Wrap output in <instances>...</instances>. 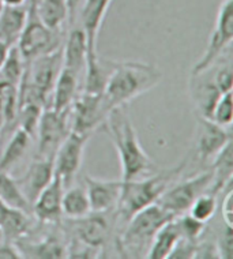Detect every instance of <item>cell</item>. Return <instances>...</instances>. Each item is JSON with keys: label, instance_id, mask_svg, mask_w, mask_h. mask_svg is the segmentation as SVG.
Here are the masks:
<instances>
[{"label": "cell", "instance_id": "cell-32", "mask_svg": "<svg viewBox=\"0 0 233 259\" xmlns=\"http://www.w3.org/2000/svg\"><path fill=\"white\" fill-rule=\"evenodd\" d=\"M215 211H217V195L206 191L193 202L187 213L198 221L207 224L214 217Z\"/></svg>", "mask_w": 233, "mask_h": 259}, {"label": "cell", "instance_id": "cell-38", "mask_svg": "<svg viewBox=\"0 0 233 259\" xmlns=\"http://www.w3.org/2000/svg\"><path fill=\"white\" fill-rule=\"evenodd\" d=\"M197 244L198 241H191L185 237H180L168 259H194Z\"/></svg>", "mask_w": 233, "mask_h": 259}, {"label": "cell", "instance_id": "cell-8", "mask_svg": "<svg viewBox=\"0 0 233 259\" xmlns=\"http://www.w3.org/2000/svg\"><path fill=\"white\" fill-rule=\"evenodd\" d=\"M233 41V0H224L221 3L215 26L210 34V40L207 42L206 51L201 59L195 63L191 75H197L210 68L217 59L221 58L226 50L230 48Z\"/></svg>", "mask_w": 233, "mask_h": 259}, {"label": "cell", "instance_id": "cell-1", "mask_svg": "<svg viewBox=\"0 0 233 259\" xmlns=\"http://www.w3.org/2000/svg\"><path fill=\"white\" fill-rule=\"evenodd\" d=\"M103 125L120 160L123 182L141 179L157 172V166L139 142L136 130L127 112V105L111 109Z\"/></svg>", "mask_w": 233, "mask_h": 259}, {"label": "cell", "instance_id": "cell-34", "mask_svg": "<svg viewBox=\"0 0 233 259\" xmlns=\"http://www.w3.org/2000/svg\"><path fill=\"white\" fill-rule=\"evenodd\" d=\"M175 220L177 227H179L181 237H185V239H189L191 241H199L201 236L203 235L206 224L198 221L194 217H191L189 213H183V214L177 215Z\"/></svg>", "mask_w": 233, "mask_h": 259}, {"label": "cell", "instance_id": "cell-14", "mask_svg": "<svg viewBox=\"0 0 233 259\" xmlns=\"http://www.w3.org/2000/svg\"><path fill=\"white\" fill-rule=\"evenodd\" d=\"M85 190L91 213H112L120 198L121 180H101L86 175Z\"/></svg>", "mask_w": 233, "mask_h": 259}, {"label": "cell", "instance_id": "cell-19", "mask_svg": "<svg viewBox=\"0 0 233 259\" xmlns=\"http://www.w3.org/2000/svg\"><path fill=\"white\" fill-rule=\"evenodd\" d=\"M117 62L100 58L99 54L87 56L85 74H83V90L85 93L103 94L109 76L112 75Z\"/></svg>", "mask_w": 233, "mask_h": 259}, {"label": "cell", "instance_id": "cell-20", "mask_svg": "<svg viewBox=\"0 0 233 259\" xmlns=\"http://www.w3.org/2000/svg\"><path fill=\"white\" fill-rule=\"evenodd\" d=\"M63 63L62 66L76 75L81 76L85 74L86 60H87V42L86 36L81 27H74L68 34L67 42L62 50Z\"/></svg>", "mask_w": 233, "mask_h": 259}, {"label": "cell", "instance_id": "cell-15", "mask_svg": "<svg viewBox=\"0 0 233 259\" xmlns=\"http://www.w3.org/2000/svg\"><path fill=\"white\" fill-rule=\"evenodd\" d=\"M63 183L58 175L55 174L48 186L38 194L32 206L33 215L40 223L54 224L62 219V197H63Z\"/></svg>", "mask_w": 233, "mask_h": 259}, {"label": "cell", "instance_id": "cell-30", "mask_svg": "<svg viewBox=\"0 0 233 259\" xmlns=\"http://www.w3.org/2000/svg\"><path fill=\"white\" fill-rule=\"evenodd\" d=\"M0 202L14 209L22 210L27 214H33L30 202L23 195L17 180L7 172H0Z\"/></svg>", "mask_w": 233, "mask_h": 259}, {"label": "cell", "instance_id": "cell-43", "mask_svg": "<svg viewBox=\"0 0 233 259\" xmlns=\"http://www.w3.org/2000/svg\"><path fill=\"white\" fill-rule=\"evenodd\" d=\"M3 6H25L27 0H2Z\"/></svg>", "mask_w": 233, "mask_h": 259}, {"label": "cell", "instance_id": "cell-11", "mask_svg": "<svg viewBox=\"0 0 233 259\" xmlns=\"http://www.w3.org/2000/svg\"><path fill=\"white\" fill-rule=\"evenodd\" d=\"M90 135L78 134L70 131L64 141L60 143L58 152L54 157V169L58 175L64 188H68L74 184L75 178L79 174V169L83 161L86 143Z\"/></svg>", "mask_w": 233, "mask_h": 259}, {"label": "cell", "instance_id": "cell-4", "mask_svg": "<svg viewBox=\"0 0 233 259\" xmlns=\"http://www.w3.org/2000/svg\"><path fill=\"white\" fill-rule=\"evenodd\" d=\"M176 215L158 203L145 207L135 213L116 236V250L123 258H146L153 237L161 227Z\"/></svg>", "mask_w": 233, "mask_h": 259}, {"label": "cell", "instance_id": "cell-2", "mask_svg": "<svg viewBox=\"0 0 233 259\" xmlns=\"http://www.w3.org/2000/svg\"><path fill=\"white\" fill-rule=\"evenodd\" d=\"M189 157L185 156L181 162L169 169L157 170L141 179L128 180V182L121 180L120 198L115 210L116 214L115 217L117 221L121 225H124L139 210L145 209L153 203H157L170 184L180 179L185 166L189 165Z\"/></svg>", "mask_w": 233, "mask_h": 259}, {"label": "cell", "instance_id": "cell-16", "mask_svg": "<svg viewBox=\"0 0 233 259\" xmlns=\"http://www.w3.org/2000/svg\"><path fill=\"white\" fill-rule=\"evenodd\" d=\"M55 175L54 160L52 158H38L34 157L27 166L26 172L22 178L17 180L23 195L33 206L34 201L42 190L50 183Z\"/></svg>", "mask_w": 233, "mask_h": 259}, {"label": "cell", "instance_id": "cell-45", "mask_svg": "<svg viewBox=\"0 0 233 259\" xmlns=\"http://www.w3.org/2000/svg\"><path fill=\"white\" fill-rule=\"evenodd\" d=\"M2 9H3V3H2V0H0V11H2Z\"/></svg>", "mask_w": 233, "mask_h": 259}, {"label": "cell", "instance_id": "cell-44", "mask_svg": "<svg viewBox=\"0 0 233 259\" xmlns=\"http://www.w3.org/2000/svg\"><path fill=\"white\" fill-rule=\"evenodd\" d=\"M38 3V0H27V11L33 13L36 9V5Z\"/></svg>", "mask_w": 233, "mask_h": 259}, {"label": "cell", "instance_id": "cell-29", "mask_svg": "<svg viewBox=\"0 0 233 259\" xmlns=\"http://www.w3.org/2000/svg\"><path fill=\"white\" fill-rule=\"evenodd\" d=\"M89 213H91V210L85 187L70 186L68 188H64L62 197V214L68 220H75L85 217Z\"/></svg>", "mask_w": 233, "mask_h": 259}, {"label": "cell", "instance_id": "cell-26", "mask_svg": "<svg viewBox=\"0 0 233 259\" xmlns=\"http://www.w3.org/2000/svg\"><path fill=\"white\" fill-rule=\"evenodd\" d=\"M211 174H213V184L210 192L218 195L233 178L232 141H229L211 160Z\"/></svg>", "mask_w": 233, "mask_h": 259}, {"label": "cell", "instance_id": "cell-33", "mask_svg": "<svg viewBox=\"0 0 233 259\" xmlns=\"http://www.w3.org/2000/svg\"><path fill=\"white\" fill-rule=\"evenodd\" d=\"M233 117V101H232V92L221 94L217 104L214 105V109L211 112L210 120H213L217 124L222 127H230Z\"/></svg>", "mask_w": 233, "mask_h": 259}, {"label": "cell", "instance_id": "cell-41", "mask_svg": "<svg viewBox=\"0 0 233 259\" xmlns=\"http://www.w3.org/2000/svg\"><path fill=\"white\" fill-rule=\"evenodd\" d=\"M85 0H66L67 3V10H68V22L70 25H74L76 17L79 14L81 6Z\"/></svg>", "mask_w": 233, "mask_h": 259}, {"label": "cell", "instance_id": "cell-35", "mask_svg": "<svg viewBox=\"0 0 233 259\" xmlns=\"http://www.w3.org/2000/svg\"><path fill=\"white\" fill-rule=\"evenodd\" d=\"M211 75L214 79L215 86L218 88L221 93H226V92H232L233 85V72H232V64L230 62L222 63V66L213 64L210 67Z\"/></svg>", "mask_w": 233, "mask_h": 259}, {"label": "cell", "instance_id": "cell-13", "mask_svg": "<svg viewBox=\"0 0 233 259\" xmlns=\"http://www.w3.org/2000/svg\"><path fill=\"white\" fill-rule=\"evenodd\" d=\"M232 141L229 127H222L210 119L197 116V134H195V154L201 162L214 158L225 145Z\"/></svg>", "mask_w": 233, "mask_h": 259}, {"label": "cell", "instance_id": "cell-28", "mask_svg": "<svg viewBox=\"0 0 233 259\" xmlns=\"http://www.w3.org/2000/svg\"><path fill=\"white\" fill-rule=\"evenodd\" d=\"M42 25L51 30L62 31V27L68 21V10L66 0H38L34 11Z\"/></svg>", "mask_w": 233, "mask_h": 259}, {"label": "cell", "instance_id": "cell-23", "mask_svg": "<svg viewBox=\"0 0 233 259\" xmlns=\"http://www.w3.org/2000/svg\"><path fill=\"white\" fill-rule=\"evenodd\" d=\"M30 227V214L0 202V232L3 235V240L15 241L22 239L26 236Z\"/></svg>", "mask_w": 233, "mask_h": 259}, {"label": "cell", "instance_id": "cell-12", "mask_svg": "<svg viewBox=\"0 0 233 259\" xmlns=\"http://www.w3.org/2000/svg\"><path fill=\"white\" fill-rule=\"evenodd\" d=\"M108 214L109 213H89L81 219L68 220L72 240L81 241L86 246L103 251L111 239L113 228Z\"/></svg>", "mask_w": 233, "mask_h": 259}, {"label": "cell", "instance_id": "cell-10", "mask_svg": "<svg viewBox=\"0 0 233 259\" xmlns=\"http://www.w3.org/2000/svg\"><path fill=\"white\" fill-rule=\"evenodd\" d=\"M68 112H56L52 108L42 109L37 124V153L38 158H52L70 130Z\"/></svg>", "mask_w": 233, "mask_h": 259}, {"label": "cell", "instance_id": "cell-7", "mask_svg": "<svg viewBox=\"0 0 233 259\" xmlns=\"http://www.w3.org/2000/svg\"><path fill=\"white\" fill-rule=\"evenodd\" d=\"M109 112L111 108L108 107L103 94L78 93L68 112L70 130L91 137L96 130L104 124Z\"/></svg>", "mask_w": 233, "mask_h": 259}, {"label": "cell", "instance_id": "cell-40", "mask_svg": "<svg viewBox=\"0 0 233 259\" xmlns=\"http://www.w3.org/2000/svg\"><path fill=\"white\" fill-rule=\"evenodd\" d=\"M22 255L14 243H0V259H21Z\"/></svg>", "mask_w": 233, "mask_h": 259}, {"label": "cell", "instance_id": "cell-6", "mask_svg": "<svg viewBox=\"0 0 233 259\" xmlns=\"http://www.w3.org/2000/svg\"><path fill=\"white\" fill-rule=\"evenodd\" d=\"M213 184V174L211 169L205 170L202 174L193 176L191 179H177L168 187L157 203L162 209L169 211L173 215H180L187 213L190 206L201 194L210 191Z\"/></svg>", "mask_w": 233, "mask_h": 259}, {"label": "cell", "instance_id": "cell-25", "mask_svg": "<svg viewBox=\"0 0 233 259\" xmlns=\"http://www.w3.org/2000/svg\"><path fill=\"white\" fill-rule=\"evenodd\" d=\"M32 139V135L21 127L14 131L11 138L6 145L5 152L0 157V172L10 174V170L25 157L27 149L30 148Z\"/></svg>", "mask_w": 233, "mask_h": 259}, {"label": "cell", "instance_id": "cell-36", "mask_svg": "<svg viewBox=\"0 0 233 259\" xmlns=\"http://www.w3.org/2000/svg\"><path fill=\"white\" fill-rule=\"evenodd\" d=\"M215 247H217L220 259L233 258V227L225 225L215 241Z\"/></svg>", "mask_w": 233, "mask_h": 259}, {"label": "cell", "instance_id": "cell-3", "mask_svg": "<svg viewBox=\"0 0 233 259\" xmlns=\"http://www.w3.org/2000/svg\"><path fill=\"white\" fill-rule=\"evenodd\" d=\"M162 74L156 66L142 62H117L104 90L108 107L113 109L148 93L161 82Z\"/></svg>", "mask_w": 233, "mask_h": 259}, {"label": "cell", "instance_id": "cell-9", "mask_svg": "<svg viewBox=\"0 0 233 259\" xmlns=\"http://www.w3.org/2000/svg\"><path fill=\"white\" fill-rule=\"evenodd\" d=\"M60 33L62 31L51 30L40 22L36 14L27 11L26 25L17 41V48L25 60L50 54L60 48Z\"/></svg>", "mask_w": 233, "mask_h": 259}, {"label": "cell", "instance_id": "cell-24", "mask_svg": "<svg viewBox=\"0 0 233 259\" xmlns=\"http://www.w3.org/2000/svg\"><path fill=\"white\" fill-rule=\"evenodd\" d=\"M27 21V7L3 6L0 11V40L15 45Z\"/></svg>", "mask_w": 233, "mask_h": 259}, {"label": "cell", "instance_id": "cell-18", "mask_svg": "<svg viewBox=\"0 0 233 259\" xmlns=\"http://www.w3.org/2000/svg\"><path fill=\"white\" fill-rule=\"evenodd\" d=\"M190 94L193 99L195 107H197L198 116H203L210 119L211 112L214 109L221 93L218 88L215 86L211 70L207 68L206 71L191 75L190 79Z\"/></svg>", "mask_w": 233, "mask_h": 259}, {"label": "cell", "instance_id": "cell-21", "mask_svg": "<svg viewBox=\"0 0 233 259\" xmlns=\"http://www.w3.org/2000/svg\"><path fill=\"white\" fill-rule=\"evenodd\" d=\"M22 258L63 259L67 258V246L55 236H46L38 241H23L18 239L14 243Z\"/></svg>", "mask_w": 233, "mask_h": 259}, {"label": "cell", "instance_id": "cell-5", "mask_svg": "<svg viewBox=\"0 0 233 259\" xmlns=\"http://www.w3.org/2000/svg\"><path fill=\"white\" fill-rule=\"evenodd\" d=\"M62 47L59 50L27 60L23 75L17 88L18 108L25 104H37L44 108L54 90L55 82L62 70Z\"/></svg>", "mask_w": 233, "mask_h": 259}, {"label": "cell", "instance_id": "cell-46", "mask_svg": "<svg viewBox=\"0 0 233 259\" xmlns=\"http://www.w3.org/2000/svg\"><path fill=\"white\" fill-rule=\"evenodd\" d=\"M3 240V235H2V232H0V241Z\"/></svg>", "mask_w": 233, "mask_h": 259}, {"label": "cell", "instance_id": "cell-31", "mask_svg": "<svg viewBox=\"0 0 233 259\" xmlns=\"http://www.w3.org/2000/svg\"><path fill=\"white\" fill-rule=\"evenodd\" d=\"M26 60L19 54L17 45H13L5 63L0 67V82L18 88V83L23 75Z\"/></svg>", "mask_w": 233, "mask_h": 259}, {"label": "cell", "instance_id": "cell-17", "mask_svg": "<svg viewBox=\"0 0 233 259\" xmlns=\"http://www.w3.org/2000/svg\"><path fill=\"white\" fill-rule=\"evenodd\" d=\"M112 0H85L79 10L81 29L87 42V56L97 54V37Z\"/></svg>", "mask_w": 233, "mask_h": 259}, {"label": "cell", "instance_id": "cell-42", "mask_svg": "<svg viewBox=\"0 0 233 259\" xmlns=\"http://www.w3.org/2000/svg\"><path fill=\"white\" fill-rule=\"evenodd\" d=\"M11 47H13V45H10L7 44L6 41L0 40V67H2V64L5 63L6 58H7L10 50H11Z\"/></svg>", "mask_w": 233, "mask_h": 259}, {"label": "cell", "instance_id": "cell-27", "mask_svg": "<svg viewBox=\"0 0 233 259\" xmlns=\"http://www.w3.org/2000/svg\"><path fill=\"white\" fill-rule=\"evenodd\" d=\"M180 237L181 235H180L179 227L176 224V220L173 219L158 229L157 233L154 235L150 247H149L148 254H146V258L168 259Z\"/></svg>", "mask_w": 233, "mask_h": 259}, {"label": "cell", "instance_id": "cell-37", "mask_svg": "<svg viewBox=\"0 0 233 259\" xmlns=\"http://www.w3.org/2000/svg\"><path fill=\"white\" fill-rule=\"evenodd\" d=\"M221 192H222V203H221L222 220L225 225L233 227V180H230Z\"/></svg>", "mask_w": 233, "mask_h": 259}, {"label": "cell", "instance_id": "cell-22", "mask_svg": "<svg viewBox=\"0 0 233 259\" xmlns=\"http://www.w3.org/2000/svg\"><path fill=\"white\" fill-rule=\"evenodd\" d=\"M78 86H79V76L71 70L63 67L59 72L58 79L55 82L52 90V108L56 112L70 111L72 101L78 96Z\"/></svg>", "mask_w": 233, "mask_h": 259}, {"label": "cell", "instance_id": "cell-39", "mask_svg": "<svg viewBox=\"0 0 233 259\" xmlns=\"http://www.w3.org/2000/svg\"><path fill=\"white\" fill-rule=\"evenodd\" d=\"M194 259H220L215 243H209V241H198L197 250Z\"/></svg>", "mask_w": 233, "mask_h": 259}]
</instances>
